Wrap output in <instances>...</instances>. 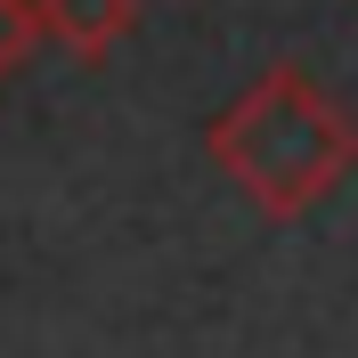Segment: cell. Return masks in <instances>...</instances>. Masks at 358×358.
I'll return each mask as SVG.
<instances>
[{
	"label": "cell",
	"instance_id": "1",
	"mask_svg": "<svg viewBox=\"0 0 358 358\" xmlns=\"http://www.w3.org/2000/svg\"><path fill=\"white\" fill-rule=\"evenodd\" d=\"M220 163L245 179L268 212H301L342 179L350 163V122L326 106L301 73H268L245 106L220 122Z\"/></svg>",
	"mask_w": 358,
	"mask_h": 358
},
{
	"label": "cell",
	"instance_id": "2",
	"mask_svg": "<svg viewBox=\"0 0 358 358\" xmlns=\"http://www.w3.org/2000/svg\"><path fill=\"white\" fill-rule=\"evenodd\" d=\"M41 24L57 33V41H73V49L98 57V49L131 24V0H41Z\"/></svg>",
	"mask_w": 358,
	"mask_h": 358
},
{
	"label": "cell",
	"instance_id": "3",
	"mask_svg": "<svg viewBox=\"0 0 358 358\" xmlns=\"http://www.w3.org/2000/svg\"><path fill=\"white\" fill-rule=\"evenodd\" d=\"M24 33H33V8L24 0H0V73L24 57Z\"/></svg>",
	"mask_w": 358,
	"mask_h": 358
}]
</instances>
